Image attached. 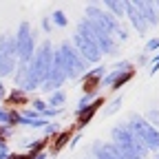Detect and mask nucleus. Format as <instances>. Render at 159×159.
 I'll return each mask as SVG.
<instances>
[{
    "label": "nucleus",
    "instance_id": "f257e3e1",
    "mask_svg": "<svg viewBox=\"0 0 159 159\" xmlns=\"http://www.w3.org/2000/svg\"><path fill=\"white\" fill-rule=\"evenodd\" d=\"M99 104H102V99H97V102H93L86 111H82V115H80V119H77V124H86L89 119H91V115L97 111V106H99Z\"/></svg>",
    "mask_w": 159,
    "mask_h": 159
},
{
    "label": "nucleus",
    "instance_id": "f03ea898",
    "mask_svg": "<svg viewBox=\"0 0 159 159\" xmlns=\"http://www.w3.org/2000/svg\"><path fill=\"white\" fill-rule=\"evenodd\" d=\"M66 139H69V133H62V137H60V139H57V142H55V150H57L60 146H62V144L66 142Z\"/></svg>",
    "mask_w": 159,
    "mask_h": 159
}]
</instances>
